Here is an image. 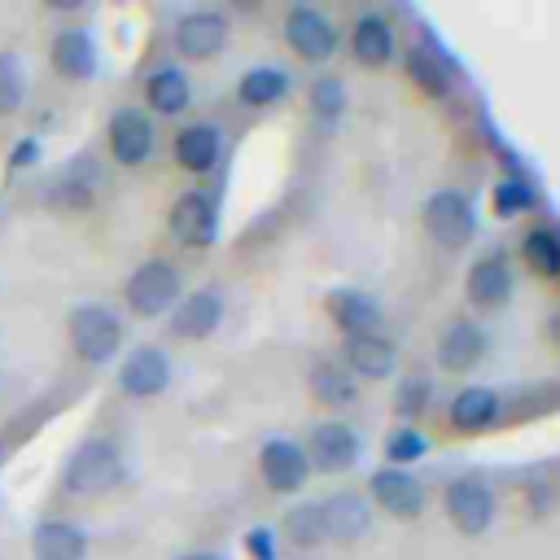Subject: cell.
I'll return each mask as SVG.
<instances>
[{
  "mask_svg": "<svg viewBox=\"0 0 560 560\" xmlns=\"http://www.w3.org/2000/svg\"><path fill=\"white\" fill-rule=\"evenodd\" d=\"M70 341L83 363H105L122 346V324L109 306L88 302V306H74V315H70Z\"/></svg>",
  "mask_w": 560,
  "mask_h": 560,
  "instance_id": "6da1fadb",
  "label": "cell"
},
{
  "mask_svg": "<svg viewBox=\"0 0 560 560\" xmlns=\"http://www.w3.org/2000/svg\"><path fill=\"white\" fill-rule=\"evenodd\" d=\"M175 302H179V271L171 262L149 258V262H140L131 271V280H127V306L136 315H144V319L149 315H166Z\"/></svg>",
  "mask_w": 560,
  "mask_h": 560,
  "instance_id": "7a4b0ae2",
  "label": "cell"
},
{
  "mask_svg": "<svg viewBox=\"0 0 560 560\" xmlns=\"http://www.w3.org/2000/svg\"><path fill=\"white\" fill-rule=\"evenodd\" d=\"M118 477H122V455L109 442H83L66 464L70 494H101V490L118 486Z\"/></svg>",
  "mask_w": 560,
  "mask_h": 560,
  "instance_id": "3957f363",
  "label": "cell"
},
{
  "mask_svg": "<svg viewBox=\"0 0 560 560\" xmlns=\"http://www.w3.org/2000/svg\"><path fill=\"white\" fill-rule=\"evenodd\" d=\"M424 228H429V236H433L438 245H451V249L468 245L472 232H477L472 201H468L464 192H455V188L433 192V197L424 201Z\"/></svg>",
  "mask_w": 560,
  "mask_h": 560,
  "instance_id": "277c9868",
  "label": "cell"
},
{
  "mask_svg": "<svg viewBox=\"0 0 560 560\" xmlns=\"http://www.w3.org/2000/svg\"><path fill=\"white\" fill-rule=\"evenodd\" d=\"M302 451H306V464H315L319 472H346L359 464V433L341 420H324L311 429V442Z\"/></svg>",
  "mask_w": 560,
  "mask_h": 560,
  "instance_id": "5b68a950",
  "label": "cell"
},
{
  "mask_svg": "<svg viewBox=\"0 0 560 560\" xmlns=\"http://www.w3.org/2000/svg\"><path fill=\"white\" fill-rule=\"evenodd\" d=\"M284 39L302 61H328L337 52V26L319 9H306V4H298L284 18Z\"/></svg>",
  "mask_w": 560,
  "mask_h": 560,
  "instance_id": "8992f818",
  "label": "cell"
},
{
  "mask_svg": "<svg viewBox=\"0 0 560 560\" xmlns=\"http://www.w3.org/2000/svg\"><path fill=\"white\" fill-rule=\"evenodd\" d=\"M446 516L455 521L459 534H486L494 516V494L477 477H459L446 486Z\"/></svg>",
  "mask_w": 560,
  "mask_h": 560,
  "instance_id": "52a82bcc",
  "label": "cell"
},
{
  "mask_svg": "<svg viewBox=\"0 0 560 560\" xmlns=\"http://www.w3.org/2000/svg\"><path fill=\"white\" fill-rule=\"evenodd\" d=\"M228 44V18L223 13H210V9H197V13H184L175 22V48L188 57V61H206L214 52H223Z\"/></svg>",
  "mask_w": 560,
  "mask_h": 560,
  "instance_id": "ba28073f",
  "label": "cell"
},
{
  "mask_svg": "<svg viewBox=\"0 0 560 560\" xmlns=\"http://www.w3.org/2000/svg\"><path fill=\"white\" fill-rule=\"evenodd\" d=\"M258 472H262V481H267L271 490L289 494V490H302L311 464H306V451H302L298 442L271 438V442H262V451H258Z\"/></svg>",
  "mask_w": 560,
  "mask_h": 560,
  "instance_id": "9c48e42d",
  "label": "cell"
},
{
  "mask_svg": "<svg viewBox=\"0 0 560 560\" xmlns=\"http://www.w3.org/2000/svg\"><path fill=\"white\" fill-rule=\"evenodd\" d=\"M368 490H372V499L389 512V516H420L424 512V490H420V481L411 477V472H402V468H376L372 472V481H368Z\"/></svg>",
  "mask_w": 560,
  "mask_h": 560,
  "instance_id": "30bf717a",
  "label": "cell"
},
{
  "mask_svg": "<svg viewBox=\"0 0 560 560\" xmlns=\"http://www.w3.org/2000/svg\"><path fill=\"white\" fill-rule=\"evenodd\" d=\"M109 153L122 166H140L153 153V122L140 109H118L109 118Z\"/></svg>",
  "mask_w": 560,
  "mask_h": 560,
  "instance_id": "8fae6325",
  "label": "cell"
},
{
  "mask_svg": "<svg viewBox=\"0 0 560 560\" xmlns=\"http://www.w3.org/2000/svg\"><path fill=\"white\" fill-rule=\"evenodd\" d=\"M223 319V298L210 293V289H197L188 298L175 302V315H171V337H184V341H201L219 328Z\"/></svg>",
  "mask_w": 560,
  "mask_h": 560,
  "instance_id": "7c38bea8",
  "label": "cell"
},
{
  "mask_svg": "<svg viewBox=\"0 0 560 560\" xmlns=\"http://www.w3.org/2000/svg\"><path fill=\"white\" fill-rule=\"evenodd\" d=\"M118 385H122L131 398H153V394H162V389L171 385V363H166V354H162L158 346L131 350L127 363H122V372H118Z\"/></svg>",
  "mask_w": 560,
  "mask_h": 560,
  "instance_id": "4fadbf2b",
  "label": "cell"
},
{
  "mask_svg": "<svg viewBox=\"0 0 560 560\" xmlns=\"http://www.w3.org/2000/svg\"><path fill=\"white\" fill-rule=\"evenodd\" d=\"M171 232L184 245H210L214 241V201L206 192H179L171 206Z\"/></svg>",
  "mask_w": 560,
  "mask_h": 560,
  "instance_id": "5bb4252c",
  "label": "cell"
},
{
  "mask_svg": "<svg viewBox=\"0 0 560 560\" xmlns=\"http://www.w3.org/2000/svg\"><path fill=\"white\" fill-rule=\"evenodd\" d=\"M486 354V332L472 324V319H455L442 328V341H438V363L446 372H468L477 368Z\"/></svg>",
  "mask_w": 560,
  "mask_h": 560,
  "instance_id": "9a60e30c",
  "label": "cell"
},
{
  "mask_svg": "<svg viewBox=\"0 0 560 560\" xmlns=\"http://www.w3.org/2000/svg\"><path fill=\"white\" fill-rule=\"evenodd\" d=\"M319 512H324V538H332V542H359L372 525L368 499H359V494H332L328 503H319Z\"/></svg>",
  "mask_w": 560,
  "mask_h": 560,
  "instance_id": "2e32d148",
  "label": "cell"
},
{
  "mask_svg": "<svg viewBox=\"0 0 560 560\" xmlns=\"http://www.w3.org/2000/svg\"><path fill=\"white\" fill-rule=\"evenodd\" d=\"M35 560H83L88 556V534L74 521H44L31 534Z\"/></svg>",
  "mask_w": 560,
  "mask_h": 560,
  "instance_id": "e0dca14e",
  "label": "cell"
},
{
  "mask_svg": "<svg viewBox=\"0 0 560 560\" xmlns=\"http://www.w3.org/2000/svg\"><path fill=\"white\" fill-rule=\"evenodd\" d=\"M328 315L346 337H363V332L376 328L381 306L359 289H337V293H328Z\"/></svg>",
  "mask_w": 560,
  "mask_h": 560,
  "instance_id": "ac0fdd59",
  "label": "cell"
},
{
  "mask_svg": "<svg viewBox=\"0 0 560 560\" xmlns=\"http://www.w3.org/2000/svg\"><path fill=\"white\" fill-rule=\"evenodd\" d=\"M341 354H346L350 372H359V376H368V381H385V376L394 372V346H389L385 337H376V332L346 337Z\"/></svg>",
  "mask_w": 560,
  "mask_h": 560,
  "instance_id": "d6986e66",
  "label": "cell"
},
{
  "mask_svg": "<svg viewBox=\"0 0 560 560\" xmlns=\"http://www.w3.org/2000/svg\"><path fill=\"white\" fill-rule=\"evenodd\" d=\"M52 66H57V74H66V79H88V74L96 70V44H92V35L79 31V26H66V31L52 39Z\"/></svg>",
  "mask_w": 560,
  "mask_h": 560,
  "instance_id": "ffe728a7",
  "label": "cell"
},
{
  "mask_svg": "<svg viewBox=\"0 0 560 560\" xmlns=\"http://www.w3.org/2000/svg\"><path fill=\"white\" fill-rule=\"evenodd\" d=\"M219 149H223V136L210 122H192L175 136V162L184 171H210L219 162Z\"/></svg>",
  "mask_w": 560,
  "mask_h": 560,
  "instance_id": "44dd1931",
  "label": "cell"
},
{
  "mask_svg": "<svg viewBox=\"0 0 560 560\" xmlns=\"http://www.w3.org/2000/svg\"><path fill=\"white\" fill-rule=\"evenodd\" d=\"M512 298V271L503 258H481L468 271V302L477 306H503Z\"/></svg>",
  "mask_w": 560,
  "mask_h": 560,
  "instance_id": "7402d4cb",
  "label": "cell"
},
{
  "mask_svg": "<svg viewBox=\"0 0 560 560\" xmlns=\"http://www.w3.org/2000/svg\"><path fill=\"white\" fill-rule=\"evenodd\" d=\"M494 420H499V398H494L490 389L468 385V389L455 394V402H451V424H455L459 433H481V429H490Z\"/></svg>",
  "mask_w": 560,
  "mask_h": 560,
  "instance_id": "603a6c76",
  "label": "cell"
},
{
  "mask_svg": "<svg viewBox=\"0 0 560 560\" xmlns=\"http://www.w3.org/2000/svg\"><path fill=\"white\" fill-rule=\"evenodd\" d=\"M350 52H354L363 66H385L389 52H394V31H389V22L376 18V13H363V18L354 22V31H350Z\"/></svg>",
  "mask_w": 560,
  "mask_h": 560,
  "instance_id": "cb8c5ba5",
  "label": "cell"
},
{
  "mask_svg": "<svg viewBox=\"0 0 560 560\" xmlns=\"http://www.w3.org/2000/svg\"><path fill=\"white\" fill-rule=\"evenodd\" d=\"M144 96H149V105H153L158 114H179V109H188V101H192V83H188L184 70L158 66V70L149 74V83H144Z\"/></svg>",
  "mask_w": 560,
  "mask_h": 560,
  "instance_id": "d4e9b609",
  "label": "cell"
},
{
  "mask_svg": "<svg viewBox=\"0 0 560 560\" xmlns=\"http://www.w3.org/2000/svg\"><path fill=\"white\" fill-rule=\"evenodd\" d=\"M407 79H411L424 96H446V92H451V70H446V61H442L433 48H424V44H416V48L407 52Z\"/></svg>",
  "mask_w": 560,
  "mask_h": 560,
  "instance_id": "484cf974",
  "label": "cell"
},
{
  "mask_svg": "<svg viewBox=\"0 0 560 560\" xmlns=\"http://www.w3.org/2000/svg\"><path fill=\"white\" fill-rule=\"evenodd\" d=\"M284 92H289V74L276 70V66H254V70H245V79H241V88H236L241 105H271V101H280Z\"/></svg>",
  "mask_w": 560,
  "mask_h": 560,
  "instance_id": "4316f807",
  "label": "cell"
},
{
  "mask_svg": "<svg viewBox=\"0 0 560 560\" xmlns=\"http://www.w3.org/2000/svg\"><path fill=\"white\" fill-rule=\"evenodd\" d=\"M311 394H315L324 407H350L359 389H354V381H350L346 368H337V363H319V368L311 372Z\"/></svg>",
  "mask_w": 560,
  "mask_h": 560,
  "instance_id": "83f0119b",
  "label": "cell"
},
{
  "mask_svg": "<svg viewBox=\"0 0 560 560\" xmlns=\"http://www.w3.org/2000/svg\"><path fill=\"white\" fill-rule=\"evenodd\" d=\"M521 254H525V267H534L538 276H560V241H556V232H547V228L525 232Z\"/></svg>",
  "mask_w": 560,
  "mask_h": 560,
  "instance_id": "f1b7e54d",
  "label": "cell"
},
{
  "mask_svg": "<svg viewBox=\"0 0 560 560\" xmlns=\"http://www.w3.org/2000/svg\"><path fill=\"white\" fill-rule=\"evenodd\" d=\"M284 538L298 542V547L324 542V512H319V503H298V508L284 516Z\"/></svg>",
  "mask_w": 560,
  "mask_h": 560,
  "instance_id": "f546056e",
  "label": "cell"
},
{
  "mask_svg": "<svg viewBox=\"0 0 560 560\" xmlns=\"http://www.w3.org/2000/svg\"><path fill=\"white\" fill-rule=\"evenodd\" d=\"M311 109L319 114V118H337L341 109H346V88H341V79H332V74H319L315 83H311Z\"/></svg>",
  "mask_w": 560,
  "mask_h": 560,
  "instance_id": "4dcf8cb0",
  "label": "cell"
},
{
  "mask_svg": "<svg viewBox=\"0 0 560 560\" xmlns=\"http://www.w3.org/2000/svg\"><path fill=\"white\" fill-rule=\"evenodd\" d=\"M26 79H22V61L13 52H0V114H13L22 105Z\"/></svg>",
  "mask_w": 560,
  "mask_h": 560,
  "instance_id": "1f68e13d",
  "label": "cell"
},
{
  "mask_svg": "<svg viewBox=\"0 0 560 560\" xmlns=\"http://www.w3.org/2000/svg\"><path fill=\"white\" fill-rule=\"evenodd\" d=\"M429 394H433V385L424 381V376H407L402 385H398V398H394V411L402 416V420H416L424 407H429Z\"/></svg>",
  "mask_w": 560,
  "mask_h": 560,
  "instance_id": "d6a6232c",
  "label": "cell"
},
{
  "mask_svg": "<svg viewBox=\"0 0 560 560\" xmlns=\"http://www.w3.org/2000/svg\"><path fill=\"white\" fill-rule=\"evenodd\" d=\"M429 451V438L420 433V429H394L389 438H385V455L394 459V464H411V459H420Z\"/></svg>",
  "mask_w": 560,
  "mask_h": 560,
  "instance_id": "836d02e7",
  "label": "cell"
},
{
  "mask_svg": "<svg viewBox=\"0 0 560 560\" xmlns=\"http://www.w3.org/2000/svg\"><path fill=\"white\" fill-rule=\"evenodd\" d=\"M529 206H534V192H529L525 179H503V184L494 188V210H499L503 219H512V214H521V210H529Z\"/></svg>",
  "mask_w": 560,
  "mask_h": 560,
  "instance_id": "e575fe53",
  "label": "cell"
},
{
  "mask_svg": "<svg viewBox=\"0 0 560 560\" xmlns=\"http://www.w3.org/2000/svg\"><path fill=\"white\" fill-rule=\"evenodd\" d=\"M245 551L254 556V560H276V547H271V529H249L245 534Z\"/></svg>",
  "mask_w": 560,
  "mask_h": 560,
  "instance_id": "d590c367",
  "label": "cell"
},
{
  "mask_svg": "<svg viewBox=\"0 0 560 560\" xmlns=\"http://www.w3.org/2000/svg\"><path fill=\"white\" fill-rule=\"evenodd\" d=\"M35 153H39V149H35V140H22V144H18V153H13V166H26Z\"/></svg>",
  "mask_w": 560,
  "mask_h": 560,
  "instance_id": "8d00e7d4",
  "label": "cell"
},
{
  "mask_svg": "<svg viewBox=\"0 0 560 560\" xmlns=\"http://www.w3.org/2000/svg\"><path fill=\"white\" fill-rule=\"evenodd\" d=\"M184 560H223V556H214V551H188Z\"/></svg>",
  "mask_w": 560,
  "mask_h": 560,
  "instance_id": "74e56055",
  "label": "cell"
}]
</instances>
